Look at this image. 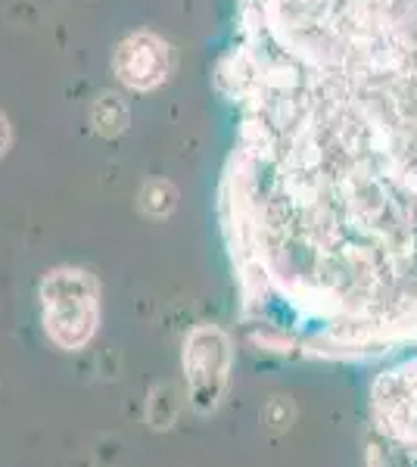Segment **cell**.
<instances>
[{
	"label": "cell",
	"mask_w": 417,
	"mask_h": 467,
	"mask_svg": "<svg viewBox=\"0 0 417 467\" xmlns=\"http://www.w3.org/2000/svg\"><path fill=\"white\" fill-rule=\"evenodd\" d=\"M112 66H116L122 85L134 90H150L162 85L165 75H169V47L156 35L138 32L119 44Z\"/></svg>",
	"instance_id": "obj_5"
},
{
	"label": "cell",
	"mask_w": 417,
	"mask_h": 467,
	"mask_svg": "<svg viewBox=\"0 0 417 467\" xmlns=\"http://www.w3.org/2000/svg\"><path fill=\"white\" fill-rule=\"evenodd\" d=\"M6 147H10V122L0 116V153H4Z\"/></svg>",
	"instance_id": "obj_9"
},
{
	"label": "cell",
	"mask_w": 417,
	"mask_h": 467,
	"mask_svg": "<svg viewBox=\"0 0 417 467\" xmlns=\"http://www.w3.org/2000/svg\"><path fill=\"white\" fill-rule=\"evenodd\" d=\"M374 411L383 431L417 440V358L401 361L377 378Z\"/></svg>",
	"instance_id": "obj_4"
},
{
	"label": "cell",
	"mask_w": 417,
	"mask_h": 467,
	"mask_svg": "<svg viewBox=\"0 0 417 467\" xmlns=\"http://www.w3.org/2000/svg\"><path fill=\"white\" fill-rule=\"evenodd\" d=\"M231 81L246 299L337 343L417 337V0H246Z\"/></svg>",
	"instance_id": "obj_1"
},
{
	"label": "cell",
	"mask_w": 417,
	"mask_h": 467,
	"mask_svg": "<svg viewBox=\"0 0 417 467\" xmlns=\"http://www.w3.org/2000/svg\"><path fill=\"white\" fill-rule=\"evenodd\" d=\"M90 119H94V125L100 134H119V131H125V125H128V107H125L122 97L103 94L100 100L94 103Z\"/></svg>",
	"instance_id": "obj_7"
},
{
	"label": "cell",
	"mask_w": 417,
	"mask_h": 467,
	"mask_svg": "<svg viewBox=\"0 0 417 467\" xmlns=\"http://www.w3.org/2000/svg\"><path fill=\"white\" fill-rule=\"evenodd\" d=\"M174 200H178V193L169 181H150L141 191V209L150 218H165L174 209Z\"/></svg>",
	"instance_id": "obj_8"
},
{
	"label": "cell",
	"mask_w": 417,
	"mask_h": 467,
	"mask_svg": "<svg viewBox=\"0 0 417 467\" xmlns=\"http://www.w3.org/2000/svg\"><path fill=\"white\" fill-rule=\"evenodd\" d=\"M41 321L50 343L78 352L94 340L100 324V290L81 268H57L41 281Z\"/></svg>",
	"instance_id": "obj_2"
},
{
	"label": "cell",
	"mask_w": 417,
	"mask_h": 467,
	"mask_svg": "<svg viewBox=\"0 0 417 467\" xmlns=\"http://www.w3.org/2000/svg\"><path fill=\"white\" fill-rule=\"evenodd\" d=\"M184 378L193 409L215 411L231 380V340L222 327L203 324L191 330L184 343Z\"/></svg>",
	"instance_id": "obj_3"
},
{
	"label": "cell",
	"mask_w": 417,
	"mask_h": 467,
	"mask_svg": "<svg viewBox=\"0 0 417 467\" xmlns=\"http://www.w3.org/2000/svg\"><path fill=\"white\" fill-rule=\"evenodd\" d=\"M368 467H417V440L381 427L368 442Z\"/></svg>",
	"instance_id": "obj_6"
}]
</instances>
